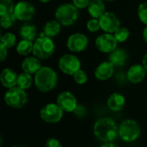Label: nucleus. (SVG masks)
Returning a JSON list of instances; mask_svg holds the SVG:
<instances>
[{"mask_svg":"<svg viewBox=\"0 0 147 147\" xmlns=\"http://www.w3.org/2000/svg\"><path fill=\"white\" fill-rule=\"evenodd\" d=\"M94 134L104 143L113 142L119 134V127L111 118H101L94 125Z\"/></svg>","mask_w":147,"mask_h":147,"instance_id":"nucleus-1","label":"nucleus"},{"mask_svg":"<svg viewBox=\"0 0 147 147\" xmlns=\"http://www.w3.org/2000/svg\"><path fill=\"white\" fill-rule=\"evenodd\" d=\"M58 83V75L53 69L43 66L34 76V84L40 92H48L55 88Z\"/></svg>","mask_w":147,"mask_h":147,"instance_id":"nucleus-2","label":"nucleus"},{"mask_svg":"<svg viewBox=\"0 0 147 147\" xmlns=\"http://www.w3.org/2000/svg\"><path fill=\"white\" fill-rule=\"evenodd\" d=\"M56 20L62 25L69 27L73 25L78 19L79 9L71 3L60 4L54 12Z\"/></svg>","mask_w":147,"mask_h":147,"instance_id":"nucleus-3","label":"nucleus"},{"mask_svg":"<svg viewBox=\"0 0 147 147\" xmlns=\"http://www.w3.org/2000/svg\"><path fill=\"white\" fill-rule=\"evenodd\" d=\"M55 51V44L52 38L40 33L34 41L33 55L39 59H47L50 58Z\"/></svg>","mask_w":147,"mask_h":147,"instance_id":"nucleus-4","label":"nucleus"},{"mask_svg":"<svg viewBox=\"0 0 147 147\" xmlns=\"http://www.w3.org/2000/svg\"><path fill=\"white\" fill-rule=\"evenodd\" d=\"M5 103L12 109H22L28 102V96L24 90L19 87L9 89L4 95Z\"/></svg>","mask_w":147,"mask_h":147,"instance_id":"nucleus-5","label":"nucleus"},{"mask_svg":"<svg viewBox=\"0 0 147 147\" xmlns=\"http://www.w3.org/2000/svg\"><path fill=\"white\" fill-rule=\"evenodd\" d=\"M140 134V125L133 120L124 121L119 127V135L126 142L135 141Z\"/></svg>","mask_w":147,"mask_h":147,"instance_id":"nucleus-6","label":"nucleus"},{"mask_svg":"<svg viewBox=\"0 0 147 147\" xmlns=\"http://www.w3.org/2000/svg\"><path fill=\"white\" fill-rule=\"evenodd\" d=\"M58 65L63 73L73 76L81 69V61L73 54H64L59 59Z\"/></svg>","mask_w":147,"mask_h":147,"instance_id":"nucleus-7","label":"nucleus"},{"mask_svg":"<svg viewBox=\"0 0 147 147\" xmlns=\"http://www.w3.org/2000/svg\"><path fill=\"white\" fill-rule=\"evenodd\" d=\"M63 112L58 104L48 103L40 109V116L47 123H57L62 119Z\"/></svg>","mask_w":147,"mask_h":147,"instance_id":"nucleus-8","label":"nucleus"},{"mask_svg":"<svg viewBox=\"0 0 147 147\" xmlns=\"http://www.w3.org/2000/svg\"><path fill=\"white\" fill-rule=\"evenodd\" d=\"M101 29L107 34H115L121 28V21L119 17L113 12L106 11L100 18Z\"/></svg>","mask_w":147,"mask_h":147,"instance_id":"nucleus-9","label":"nucleus"},{"mask_svg":"<svg viewBox=\"0 0 147 147\" xmlns=\"http://www.w3.org/2000/svg\"><path fill=\"white\" fill-rule=\"evenodd\" d=\"M96 47L102 53H111L117 48L118 41L113 34H100L95 40Z\"/></svg>","mask_w":147,"mask_h":147,"instance_id":"nucleus-10","label":"nucleus"},{"mask_svg":"<svg viewBox=\"0 0 147 147\" xmlns=\"http://www.w3.org/2000/svg\"><path fill=\"white\" fill-rule=\"evenodd\" d=\"M14 14L18 21L28 22L34 18L35 9L31 3L28 1H20L16 3Z\"/></svg>","mask_w":147,"mask_h":147,"instance_id":"nucleus-11","label":"nucleus"},{"mask_svg":"<svg viewBox=\"0 0 147 147\" xmlns=\"http://www.w3.org/2000/svg\"><path fill=\"white\" fill-rule=\"evenodd\" d=\"M89 44L88 37L82 33H74L71 34L66 41L67 48L72 53H80L86 49Z\"/></svg>","mask_w":147,"mask_h":147,"instance_id":"nucleus-12","label":"nucleus"},{"mask_svg":"<svg viewBox=\"0 0 147 147\" xmlns=\"http://www.w3.org/2000/svg\"><path fill=\"white\" fill-rule=\"evenodd\" d=\"M57 104L63 111L67 113L74 112L78 107L76 97L69 91H64L58 96Z\"/></svg>","mask_w":147,"mask_h":147,"instance_id":"nucleus-13","label":"nucleus"},{"mask_svg":"<svg viewBox=\"0 0 147 147\" xmlns=\"http://www.w3.org/2000/svg\"><path fill=\"white\" fill-rule=\"evenodd\" d=\"M115 65L109 62L105 61L101 63L95 70V77L100 81H105L109 79L115 72Z\"/></svg>","mask_w":147,"mask_h":147,"instance_id":"nucleus-14","label":"nucleus"},{"mask_svg":"<svg viewBox=\"0 0 147 147\" xmlns=\"http://www.w3.org/2000/svg\"><path fill=\"white\" fill-rule=\"evenodd\" d=\"M146 72L147 71H146L145 67L143 66V65L136 64L132 65L128 69L127 77L128 81L131 82L132 84H140L146 78Z\"/></svg>","mask_w":147,"mask_h":147,"instance_id":"nucleus-15","label":"nucleus"},{"mask_svg":"<svg viewBox=\"0 0 147 147\" xmlns=\"http://www.w3.org/2000/svg\"><path fill=\"white\" fill-rule=\"evenodd\" d=\"M17 79L18 75L14 70L10 68H4L0 76L1 84L4 88L7 89L16 87V85H17Z\"/></svg>","mask_w":147,"mask_h":147,"instance_id":"nucleus-16","label":"nucleus"},{"mask_svg":"<svg viewBox=\"0 0 147 147\" xmlns=\"http://www.w3.org/2000/svg\"><path fill=\"white\" fill-rule=\"evenodd\" d=\"M41 64L39 59L34 56L27 57L22 62V69L23 72L28 73L30 75L36 74L41 69Z\"/></svg>","mask_w":147,"mask_h":147,"instance_id":"nucleus-17","label":"nucleus"},{"mask_svg":"<svg viewBox=\"0 0 147 147\" xmlns=\"http://www.w3.org/2000/svg\"><path fill=\"white\" fill-rule=\"evenodd\" d=\"M109 62H111L115 66L120 67L127 63L128 59V53L126 49L117 47L111 53H109Z\"/></svg>","mask_w":147,"mask_h":147,"instance_id":"nucleus-18","label":"nucleus"},{"mask_svg":"<svg viewBox=\"0 0 147 147\" xmlns=\"http://www.w3.org/2000/svg\"><path fill=\"white\" fill-rule=\"evenodd\" d=\"M87 9L92 18L99 19L106 12L104 0H91Z\"/></svg>","mask_w":147,"mask_h":147,"instance_id":"nucleus-19","label":"nucleus"},{"mask_svg":"<svg viewBox=\"0 0 147 147\" xmlns=\"http://www.w3.org/2000/svg\"><path fill=\"white\" fill-rule=\"evenodd\" d=\"M126 103V99L125 97L119 93H113L110 95L107 101L108 107L110 110L112 111H120L121 110Z\"/></svg>","mask_w":147,"mask_h":147,"instance_id":"nucleus-20","label":"nucleus"},{"mask_svg":"<svg viewBox=\"0 0 147 147\" xmlns=\"http://www.w3.org/2000/svg\"><path fill=\"white\" fill-rule=\"evenodd\" d=\"M19 35L22 40H27L34 42L38 37L37 28L33 24H24L20 28Z\"/></svg>","mask_w":147,"mask_h":147,"instance_id":"nucleus-21","label":"nucleus"},{"mask_svg":"<svg viewBox=\"0 0 147 147\" xmlns=\"http://www.w3.org/2000/svg\"><path fill=\"white\" fill-rule=\"evenodd\" d=\"M61 24L57 20H52L47 22L43 27V34L50 38L57 36L61 31Z\"/></svg>","mask_w":147,"mask_h":147,"instance_id":"nucleus-22","label":"nucleus"},{"mask_svg":"<svg viewBox=\"0 0 147 147\" xmlns=\"http://www.w3.org/2000/svg\"><path fill=\"white\" fill-rule=\"evenodd\" d=\"M34 42L27 40H22L16 46V53L21 56H28L33 53Z\"/></svg>","mask_w":147,"mask_h":147,"instance_id":"nucleus-23","label":"nucleus"},{"mask_svg":"<svg viewBox=\"0 0 147 147\" xmlns=\"http://www.w3.org/2000/svg\"><path fill=\"white\" fill-rule=\"evenodd\" d=\"M33 84V78L30 74L22 72L18 75V79H17V87L22 89V90H27L31 87Z\"/></svg>","mask_w":147,"mask_h":147,"instance_id":"nucleus-24","label":"nucleus"},{"mask_svg":"<svg viewBox=\"0 0 147 147\" xmlns=\"http://www.w3.org/2000/svg\"><path fill=\"white\" fill-rule=\"evenodd\" d=\"M15 6L13 0H0V16L14 14Z\"/></svg>","mask_w":147,"mask_h":147,"instance_id":"nucleus-25","label":"nucleus"},{"mask_svg":"<svg viewBox=\"0 0 147 147\" xmlns=\"http://www.w3.org/2000/svg\"><path fill=\"white\" fill-rule=\"evenodd\" d=\"M1 44L6 47L8 49L12 48L16 44V37L14 34L9 32L1 36Z\"/></svg>","mask_w":147,"mask_h":147,"instance_id":"nucleus-26","label":"nucleus"},{"mask_svg":"<svg viewBox=\"0 0 147 147\" xmlns=\"http://www.w3.org/2000/svg\"><path fill=\"white\" fill-rule=\"evenodd\" d=\"M115 37L118 43H123L127 40V39L130 36V31L126 27H121L117 31H115V34H113Z\"/></svg>","mask_w":147,"mask_h":147,"instance_id":"nucleus-27","label":"nucleus"},{"mask_svg":"<svg viewBox=\"0 0 147 147\" xmlns=\"http://www.w3.org/2000/svg\"><path fill=\"white\" fill-rule=\"evenodd\" d=\"M16 17L15 16V14H11V15H7V16H0V24L2 28L3 29H7L9 28L16 21Z\"/></svg>","mask_w":147,"mask_h":147,"instance_id":"nucleus-28","label":"nucleus"},{"mask_svg":"<svg viewBox=\"0 0 147 147\" xmlns=\"http://www.w3.org/2000/svg\"><path fill=\"white\" fill-rule=\"evenodd\" d=\"M138 16L142 23L147 26V2L141 3L138 8Z\"/></svg>","mask_w":147,"mask_h":147,"instance_id":"nucleus-29","label":"nucleus"},{"mask_svg":"<svg viewBox=\"0 0 147 147\" xmlns=\"http://www.w3.org/2000/svg\"><path fill=\"white\" fill-rule=\"evenodd\" d=\"M86 28L88 29V31H90L91 33L98 32L101 29L99 19H96V18L90 19L86 23Z\"/></svg>","mask_w":147,"mask_h":147,"instance_id":"nucleus-30","label":"nucleus"},{"mask_svg":"<svg viewBox=\"0 0 147 147\" xmlns=\"http://www.w3.org/2000/svg\"><path fill=\"white\" fill-rule=\"evenodd\" d=\"M73 80L78 84H84L87 81H88V77L87 74L85 73L84 71L83 70H79L73 76Z\"/></svg>","mask_w":147,"mask_h":147,"instance_id":"nucleus-31","label":"nucleus"},{"mask_svg":"<svg viewBox=\"0 0 147 147\" xmlns=\"http://www.w3.org/2000/svg\"><path fill=\"white\" fill-rule=\"evenodd\" d=\"M91 0H72V3L78 9H85L88 8L90 3Z\"/></svg>","mask_w":147,"mask_h":147,"instance_id":"nucleus-32","label":"nucleus"},{"mask_svg":"<svg viewBox=\"0 0 147 147\" xmlns=\"http://www.w3.org/2000/svg\"><path fill=\"white\" fill-rule=\"evenodd\" d=\"M45 147H62V145L57 139L50 138L47 140Z\"/></svg>","mask_w":147,"mask_h":147,"instance_id":"nucleus-33","label":"nucleus"},{"mask_svg":"<svg viewBox=\"0 0 147 147\" xmlns=\"http://www.w3.org/2000/svg\"><path fill=\"white\" fill-rule=\"evenodd\" d=\"M8 55V48L4 47L3 44H0V59L2 62L4 61V59L7 58Z\"/></svg>","mask_w":147,"mask_h":147,"instance_id":"nucleus-34","label":"nucleus"},{"mask_svg":"<svg viewBox=\"0 0 147 147\" xmlns=\"http://www.w3.org/2000/svg\"><path fill=\"white\" fill-rule=\"evenodd\" d=\"M101 147H118L116 145H115L113 142H108V143H104Z\"/></svg>","mask_w":147,"mask_h":147,"instance_id":"nucleus-35","label":"nucleus"},{"mask_svg":"<svg viewBox=\"0 0 147 147\" xmlns=\"http://www.w3.org/2000/svg\"><path fill=\"white\" fill-rule=\"evenodd\" d=\"M142 65H143V66L145 67V69H146V71H147V53L144 56V58H143V60H142Z\"/></svg>","mask_w":147,"mask_h":147,"instance_id":"nucleus-36","label":"nucleus"},{"mask_svg":"<svg viewBox=\"0 0 147 147\" xmlns=\"http://www.w3.org/2000/svg\"><path fill=\"white\" fill-rule=\"evenodd\" d=\"M143 39L147 43V26H146V28L143 30Z\"/></svg>","mask_w":147,"mask_h":147,"instance_id":"nucleus-37","label":"nucleus"},{"mask_svg":"<svg viewBox=\"0 0 147 147\" xmlns=\"http://www.w3.org/2000/svg\"><path fill=\"white\" fill-rule=\"evenodd\" d=\"M39 2H40V3H49L51 0H38Z\"/></svg>","mask_w":147,"mask_h":147,"instance_id":"nucleus-38","label":"nucleus"},{"mask_svg":"<svg viewBox=\"0 0 147 147\" xmlns=\"http://www.w3.org/2000/svg\"><path fill=\"white\" fill-rule=\"evenodd\" d=\"M104 1H108V2H113V1H115V0H104Z\"/></svg>","mask_w":147,"mask_h":147,"instance_id":"nucleus-39","label":"nucleus"},{"mask_svg":"<svg viewBox=\"0 0 147 147\" xmlns=\"http://www.w3.org/2000/svg\"><path fill=\"white\" fill-rule=\"evenodd\" d=\"M12 147H23V146H12Z\"/></svg>","mask_w":147,"mask_h":147,"instance_id":"nucleus-40","label":"nucleus"}]
</instances>
